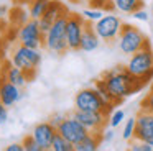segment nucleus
<instances>
[{"instance_id":"20","label":"nucleus","mask_w":153,"mask_h":151,"mask_svg":"<svg viewBox=\"0 0 153 151\" xmlns=\"http://www.w3.org/2000/svg\"><path fill=\"white\" fill-rule=\"evenodd\" d=\"M51 150L53 151H74V144L69 143L63 135L58 133L56 130V135L53 138V143H51Z\"/></svg>"},{"instance_id":"21","label":"nucleus","mask_w":153,"mask_h":151,"mask_svg":"<svg viewBox=\"0 0 153 151\" xmlns=\"http://www.w3.org/2000/svg\"><path fill=\"white\" fill-rule=\"evenodd\" d=\"M51 0H31L30 3V16L35 20H38L45 13V10L48 8Z\"/></svg>"},{"instance_id":"7","label":"nucleus","mask_w":153,"mask_h":151,"mask_svg":"<svg viewBox=\"0 0 153 151\" xmlns=\"http://www.w3.org/2000/svg\"><path fill=\"white\" fill-rule=\"evenodd\" d=\"M18 43L35 49H40L41 46H45V33L41 31L38 20L30 18L20 26V30H18Z\"/></svg>"},{"instance_id":"26","label":"nucleus","mask_w":153,"mask_h":151,"mask_svg":"<svg viewBox=\"0 0 153 151\" xmlns=\"http://www.w3.org/2000/svg\"><path fill=\"white\" fill-rule=\"evenodd\" d=\"M140 110L148 112V113L153 115V89H150V92L143 97L142 104H140Z\"/></svg>"},{"instance_id":"25","label":"nucleus","mask_w":153,"mask_h":151,"mask_svg":"<svg viewBox=\"0 0 153 151\" xmlns=\"http://www.w3.org/2000/svg\"><path fill=\"white\" fill-rule=\"evenodd\" d=\"M104 15H105V13H104V10L92 8V7H91V8H86V10L82 12V16H84V18H86L87 21H92V23H96L97 20H100Z\"/></svg>"},{"instance_id":"12","label":"nucleus","mask_w":153,"mask_h":151,"mask_svg":"<svg viewBox=\"0 0 153 151\" xmlns=\"http://www.w3.org/2000/svg\"><path fill=\"white\" fill-rule=\"evenodd\" d=\"M68 8L66 5H64L63 2H59V0H51L50 5H48V8L45 10V13L38 18V23H40V28L43 33H46L48 30L53 26V23L56 21L58 18H61L63 15H66Z\"/></svg>"},{"instance_id":"31","label":"nucleus","mask_w":153,"mask_h":151,"mask_svg":"<svg viewBox=\"0 0 153 151\" xmlns=\"http://www.w3.org/2000/svg\"><path fill=\"white\" fill-rule=\"evenodd\" d=\"M64 118H66V115H64V113H59V112H58V113H53V115H51L48 121H50V123H53L54 127H58V125H59L61 121L64 120Z\"/></svg>"},{"instance_id":"6","label":"nucleus","mask_w":153,"mask_h":151,"mask_svg":"<svg viewBox=\"0 0 153 151\" xmlns=\"http://www.w3.org/2000/svg\"><path fill=\"white\" fill-rule=\"evenodd\" d=\"M12 64L20 67L28 76V81L36 76V69L41 64V54L38 49L20 44L12 54Z\"/></svg>"},{"instance_id":"9","label":"nucleus","mask_w":153,"mask_h":151,"mask_svg":"<svg viewBox=\"0 0 153 151\" xmlns=\"http://www.w3.org/2000/svg\"><path fill=\"white\" fill-rule=\"evenodd\" d=\"M87 20L82 16V13H69L66 25V39H68V48L71 51H79L81 49V39H82V33L86 28Z\"/></svg>"},{"instance_id":"28","label":"nucleus","mask_w":153,"mask_h":151,"mask_svg":"<svg viewBox=\"0 0 153 151\" xmlns=\"http://www.w3.org/2000/svg\"><path fill=\"white\" fill-rule=\"evenodd\" d=\"M123 118H125V112L123 110H115V112H112V115L109 117V125L112 128H115L123 121Z\"/></svg>"},{"instance_id":"29","label":"nucleus","mask_w":153,"mask_h":151,"mask_svg":"<svg viewBox=\"0 0 153 151\" xmlns=\"http://www.w3.org/2000/svg\"><path fill=\"white\" fill-rule=\"evenodd\" d=\"M130 150H132V151H153V146L150 143H146V141L135 140L132 143V146H130Z\"/></svg>"},{"instance_id":"22","label":"nucleus","mask_w":153,"mask_h":151,"mask_svg":"<svg viewBox=\"0 0 153 151\" xmlns=\"http://www.w3.org/2000/svg\"><path fill=\"white\" fill-rule=\"evenodd\" d=\"M94 87L97 89V92L100 94V97H102V100L105 102V104H114V105H119L117 104V100L114 98V95L109 92V89H107L105 82L102 81V79H97L96 84H94Z\"/></svg>"},{"instance_id":"4","label":"nucleus","mask_w":153,"mask_h":151,"mask_svg":"<svg viewBox=\"0 0 153 151\" xmlns=\"http://www.w3.org/2000/svg\"><path fill=\"white\" fill-rule=\"evenodd\" d=\"M74 105H76L77 110L102 112L105 115H110L114 112V107H115L114 104H105L96 87H87L79 90L74 97Z\"/></svg>"},{"instance_id":"34","label":"nucleus","mask_w":153,"mask_h":151,"mask_svg":"<svg viewBox=\"0 0 153 151\" xmlns=\"http://www.w3.org/2000/svg\"><path fill=\"white\" fill-rule=\"evenodd\" d=\"M114 138V131L112 130H104V141H110Z\"/></svg>"},{"instance_id":"27","label":"nucleus","mask_w":153,"mask_h":151,"mask_svg":"<svg viewBox=\"0 0 153 151\" xmlns=\"http://www.w3.org/2000/svg\"><path fill=\"white\" fill-rule=\"evenodd\" d=\"M23 148H25V151H43L41 150V146L38 144V141L33 138V135H30V136H25V140H23Z\"/></svg>"},{"instance_id":"3","label":"nucleus","mask_w":153,"mask_h":151,"mask_svg":"<svg viewBox=\"0 0 153 151\" xmlns=\"http://www.w3.org/2000/svg\"><path fill=\"white\" fill-rule=\"evenodd\" d=\"M117 43H119V49L123 53V54L132 56L133 53L140 51L142 48H146L150 46V39L140 31L137 26L128 25V23H123L122 30L119 33V38H117Z\"/></svg>"},{"instance_id":"5","label":"nucleus","mask_w":153,"mask_h":151,"mask_svg":"<svg viewBox=\"0 0 153 151\" xmlns=\"http://www.w3.org/2000/svg\"><path fill=\"white\" fill-rule=\"evenodd\" d=\"M68 18H69V13L58 18L53 23V26L45 33V48L48 51L54 53V54H63V53H66L69 49L68 48V39H66Z\"/></svg>"},{"instance_id":"16","label":"nucleus","mask_w":153,"mask_h":151,"mask_svg":"<svg viewBox=\"0 0 153 151\" xmlns=\"http://www.w3.org/2000/svg\"><path fill=\"white\" fill-rule=\"evenodd\" d=\"M100 41H102V39H100L99 35L96 33L94 23L92 21H87L86 23V28H84V33H82V39H81V49L86 51V53L96 51V49L99 48Z\"/></svg>"},{"instance_id":"15","label":"nucleus","mask_w":153,"mask_h":151,"mask_svg":"<svg viewBox=\"0 0 153 151\" xmlns=\"http://www.w3.org/2000/svg\"><path fill=\"white\" fill-rule=\"evenodd\" d=\"M31 135L38 141V144L41 146L43 151L51 150V143H53V138L56 135V127L53 123H50V121H41V123H38L33 128Z\"/></svg>"},{"instance_id":"18","label":"nucleus","mask_w":153,"mask_h":151,"mask_svg":"<svg viewBox=\"0 0 153 151\" xmlns=\"http://www.w3.org/2000/svg\"><path fill=\"white\" fill-rule=\"evenodd\" d=\"M4 76H5V77H7L10 82L17 84L18 87H23L27 82H30V81H28V76L25 74V72L22 71L20 67H17V66H13V64L8 66V67L5 69V71H4Z\"/></svg>"},{"instance_id":"36","label":"nucleus","mask_w":153,"mask_h":151,"mask_svg":"<svg viewBox=\"0 0 153 151\" xmlns=\"http://www.w3.org/2000/svg\"><path fill=\"white\" fill-rule=\"evenodd\" d=\"M152 89H153V84H152Z\"/></svg>"},{"instance_id":"30","label":"nucleus","mask_w":153,"mask_h":151,"mask_svg":"<svg viewBox=\"0 0 153 151\" xmlns=\"http://www.w3.org/2000/svg\"><path fill=\"white\" fill-rule=\"evenodd\" d=\"M7 120H8V107L0 100V125L7 123Z\"/></svg>"},{"instance_id":"17","label":"nucleus","mask_w":153,"mask_h":151,"mask_svg":"<svg viewBox=\"0 0 153 151\" xmlns=\"http://www.w3.org/2000/svg\"><path fill=\"white\" fill-rule=\"evenodd\" d=\"M104 141V133H89L84 140L74 144V151H96Z\"/></svg>"},{"instance_id":"10","label":"nucleus","mask_w":153,"mask_h":151,"mask_svg":"<svg viewBox=\"0 0 153 151\" xmlns=\"http://www.w3.org/2000/svg\"><path fill=\"white\" fill-rule=\"evenodd\" d=\"M56 130H58V133L63 135V136L66 138L69 143H73V144L79 143L81 140H84V138L91 133V131L87 130V128L84 127L79 120H76L73 115L64 118V120L56 127Z\"/></svg>"},{"instance_id":"14","label":"nucleus","mask_w":153,"mask_h":151,"mask_svg":"<svg viewBox=\"0 0 153 151\" xmlns=\"http://www.w3.org/2000/svg\"><path fill=\"white\" fill-rule=\"evenodd\" d=\"M22 97H23L22 87L10 82L4 74L0 76V100L7 107H13L18 100H22Z\"/></svg>"},{"instance_id":"23","label":"nucleus","mask_w":153,"mask_h":151,"mask_svg":"<svg viewBox=\"0 0 153 151\" xmlns=\"http://www.w3.org/2000/svg\"><path fill=\"white\" fill-rule=\"evenodd\" d=\"M87 3L92 8H99V10H104V12H114L115 10L114 0H87Z\"/></svg>"},{"instance_id":"8","label":"nucleus","mask_w":153,"mask_h":151,"mask_svg":"<svg viewBox=\"0 0 153 151\" xmlns=\"http://www.w3.org/2000/svg\"><path fill=\"white\" fill-rule=\"evenodd\" d=\"M122 20L117 15H114L112 12H109L107 15H104L100 20H97L94 23L96 33L99 35V38L105 43H112L119 38V33L122 30Z\"/></svg>"},{"instance_id":"19","label":"nucleus","mask_w":153,"mask_h":151,"mask_svg":"<svg viewBox=\"0 0 153 151\" xmlns=\"http://www.w3.org/2000/svg\"><path fill=\"white\" fill-rule=\"evenodd\" d=\"M114 5H115V10H119V12L132 15L137 10L145 8V0H114Z\"/></svg>"},{"instance_id":"2","label":"nucleus","mask_w":153,"mask_h":151,"mask_svg":"<svg viewBox=\"0 0 153 151\" xmlns=\"http://www.w3.org/2000/svg\"><path fill=\"white\" fill-rule=\"evenodd\" d=\"M127 69L130 74L138 77L143 84H148L153 79V49L152 44L133 53L127 62Z\"/></svg>"},{"instance_id":"13","label":"nucleus","mask_w":153,"mask_h":151,"mask_svg":"<svg viewBox=\"0 0 153 151\" xmlns=\"http://www.w3.org/2000/svg\"><path fill=\"white\" fill-rule=\"evenodd\" d=\"M133 140L146 141V143H150L153 146V115L152 113L143 112V110L138 112Z\"/></svg>"},{"instance_id":"24","label":"nucleus","mask_w":153,"mask_h":151,"mask_svg":"<svg viewBox=\"0 0 153 151\" xmlns=\"http://www.w3.org/2000/svg\"><path fill=\"white\" fill-rule=\"evenodd\" d=\"M135 127H137V117H132L125 121L123 125V131H122V138L123 140H132L133 135H135Z\"/></svg>"},{"instance_id":"35","label":"nucleus","mask_w":153,"mask_h":151,"mask_svg":"<svg viewBox=\"0 0 153 151\" xmlns=\"http://www.w3.org/2000/svg\"><path fill=\"white\" fill-rule=\"evenodd\" d=\"M69 2H73V3H79L81 0H69Z\"/></svg>"},{"instance_id":"32","label":"nucleus","mask_w":153,"mask_h":151,"mask_svg":"<svg viewBox=\"0 0 153 151\" xmlns=\"http://www.w3.org/2000/svg\"><path fill=\"white\" fill-rule=\"evenodd\" d=\"M132 16H133L135 20H140V21H148V13H146L143 8H140V10H137V12H133Z\"/></svg>"},{"instance_id":"33","label":"nucleus","mask_w":153,"mask_h":151,"mask_svg":"<svg viewBox=\"0 0 153 151\" xmlns=\"http://www.w3.org/2000/svg\"><path fill=\"white\" fill-rule=\"evenodd\" d=\"M7 151H25V148H23V144H18V143H12V144H8L7 148H5Z\"/></svg>"},{"instance_id":"11","label":"nucleus","mask_w":153,"mask_h":151,"mask_svg":"<svg viewBox=\"0 0 153 151\" xmlns=\"http://www.w3.org/2000/svg\"><path fill=\"white\" fill-rule=\"evenodd\" d=\"M73 117L79 120L91 133H104L105 125L109 123V115L102 112H86V110H74Z\"/></svg>"},{"instance_id":"1","label":"nucleus","mask_w":153,"mask_h":151,"mask_svg":"<svg viewBox=\"0 0 153 151\" xmlns=\"http://www.w3.org/2000/svg\"><path fill=\"white\" fill-rule=\"evenodd\" d=\"M100 79L105 82L107 89L114 95L117 104H122L127 97H130L145 87V84L138 77L130 74L127 66H115L114 69L104 72Z\"/></svg>"}]
</instances>
